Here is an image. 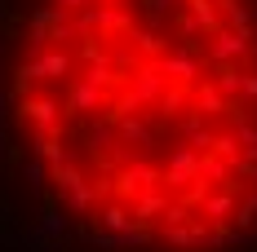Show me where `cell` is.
<instances>
[{
    "label": "cell",
    "instance_id": "cell-1",
    "mask_svg": "<svg viewBox=\"0 0 257 252\" xmlns=\"http://www.w3.org/2000/svg\"><path fill=\"white\" fill-rule=\"evenodd\" d=\"M14 98L62 199L115 239L222 248L257 226L248 0H53Z\"/></svg>",
    "mask_w": 257,
    "mask_h": 252
}]
</instances>
